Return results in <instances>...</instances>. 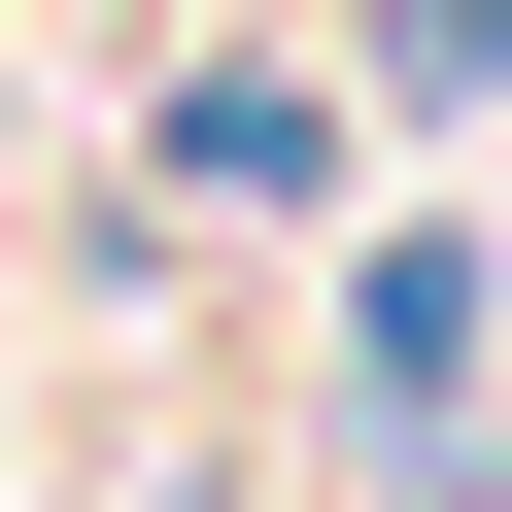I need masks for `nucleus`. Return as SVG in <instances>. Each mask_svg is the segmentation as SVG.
<instances>
[{
  "instance_id": "1",
  "label": "nucleus",
  "mask_w": 512,
  "mask_h": 512,
  "mask_svg": "<svg viewBox=\"0 0 512 512\" xmlns=\"http://www.w3.org/2000/svg\"><path fill=\"white\" fill-rule=\"evenodd\" d=\"M342 376L376 410H478V239H376V274H342Z\"/></svg>"
},
{
  "instance_id": "3",
  "label": "nucleus",
  "mask_w": 512,
  "mask_h": 512,
  "mask_svg": "<svg viewBox=\"0 0 512 512\" xmlns=\"http://www.w3.org/2000/svg\"><path fill=\"white\" fill-rule=\"evenodd\" d=\"M410 103H512V0H410Z\"/></svg>"
},
{
  "instance_id": "2",
  "label": "nucleus",
  "mask_w": 512,
  "mask_h": 512,
  "mask_svg": "<svg viewBox=\"0 0 512 512\" xmlns=\"http://www.w3.org/2000/svg\"><path fill=\"white\" fill-rule=\"evenodd\" d=\"M171 171H205V205H308L342 103H308V69H171Z\"/></svg>"
}]
</instances>
